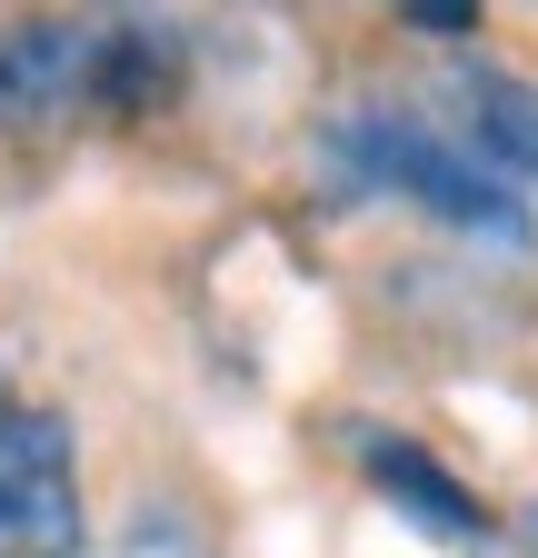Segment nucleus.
<instances>
[{
	"label": "nucleus",
	"mask_w": 538,
	"mask_h": 558,
	"mask_svg": "<svg viewBox=\"0 0 538 558\" xmlns=\"http://www.w3.org/2000/svg\"><path fill=\"white\" fill-rule=\"evenodd\" d=\"M0 558H81V478L60 409H0Z\"/></svg>",
	"instance_id": "nucleus-1"
},
{
	"label": "nucleus",
	"mask_w": 538,
	"mask_h": 558,
	"mask_svg": "<svg viewBox=\"0 0 538 558\" xmlns=\"http://www.w3.org/2000/svg\"><path fill=\"white\" fill-rule=\"evenodd\" d=\"M90 70H100V40L81 21H21L0 40V110H21V120L71 110L90 90Z\"/></svg>",
	"instance_id": "nucleus-2"
},
{
	"label": "nucleus",
	"mask_w": 538,
	"mask_h": 558,
	"mask_svg": "<svg viewBox=\"0 0 538 558\" xmlns=\"http://www.w3.org/2000/svg\"><path fill=\"white\" fill-rule=\"evenodd\" d=\"M369 478L389 488L399 509H409L419 529H439V538H479L489 519H479V499H468V488L439 469V459H419L409 439H369Z\"/></svg>",
	"instance_id": "nucleus-3"
},
{
	"label": "nucleus",
	"mask_w": 538,
	"mask_h": 558,
	"mask_svg": "<svg viewBox=\"0 0 538 558\" xmlns=\"http://www.w3.org/2000/svg\"><path fill=\"white\" fill-rule=\"evenodd\" d=\"M458 130H468L458 150L479 160V170L538 180V90H518V81H468V120Z\"/></svg>",
	"instance_id": "nucleus-4"
},
{
	"label": "nucleus",
	"mask_w": 538,
	"mask_h": 558,
	"mask_svg": "<svg viewBox=\"0 0 538 558\" xmlns=\"http://www.w3.org/2000/svg\"><path fill=\"white\" fill-rule=\"evenodd\" d=\"M419 31H439V40H458V31H479V0H399Z\"/></svg>",
	"instance_id": "nucleus-5"
}]
</instances>
